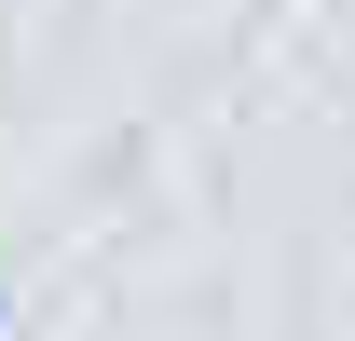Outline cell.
<instances>
[{
    "mask_svg": "<svg viewBox=\"0 0 355 341\" xmlns=\"http://www.w3.org/2000/svg\"><path fill=\"white\" fill-rule=\"evenodd\" d=\"M0 328H14V300H0Z\"/></svg>",
    "mask_w": 355,
    "mask_h": 341,
    "instance_id": "1",
    "label": "cell"
}]
</instances>
